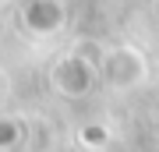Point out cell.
Listing matches in <instances>:
<instances>
[{"label":"cell","mask_w":159,"mask_h":152,"mask_svg":"<svg viewBox=\"0 0 159 152\" xmlns=\"http://www.w3.org/2000/svg\"><path fill=\"white\" fill-rule=\"evenodd\" d=\"M142 74H145V64H142V57L131 50V46H124V50H117V53L106 57V78H110V85H134Z\"/></svg>","instance_id":"6da1fadb"},{"label":"cell","mask_w":159,"mask_h":152,"mask_svg":"<svg viewBox=\"0 0 159 152\" xmlns=\"http://www.w3.org/2000/svg\"><path fill=\"white\" fill-rule=\"evenodd\" d=\"M60 21H64V11L50 0H39L29 7V25L35 32H53V28H60Z\"/></svg>","instance_id":"7a4b0ae2"},{"label":"cell","mask_w":159,"mask_h":152,"mask_svg":"<svg viewBox=\"0 0 159 152\" xmlns=\"http://www.w3.org/2000/svg\"><path fill=\"white\" fill-rule=\"evenodd\" d=\"M18 138H21V127H18L14 120H0V149L18 145Z\"/></svg>","instance_id":"3957f363"},{"label":"cell","mask_w":159,"mask_h":152,"mask_svg":"<svg viewBox=\"0 0 159 152\" xmlns=\"http://www.w3.org/2000/svg\"><path fill=\"white\" fill-rule=\"evenodd\" d=\"M81 141L85 145H102L106 141V131L102 127H81Z\"/></svg>","instance_id":"277c9868"}]
</instances>
